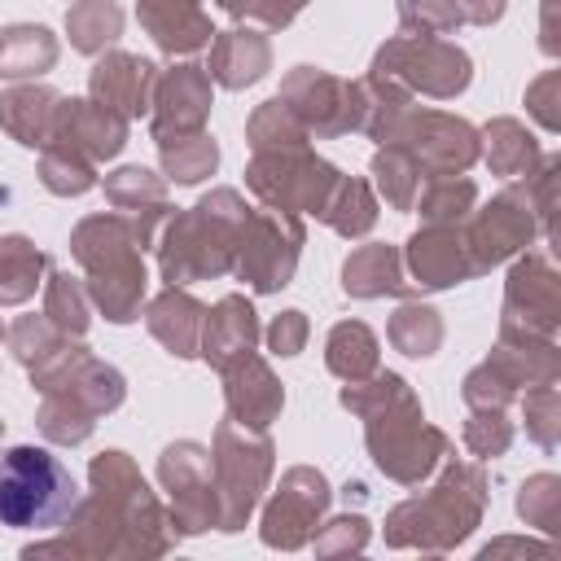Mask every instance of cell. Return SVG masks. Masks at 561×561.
<instances>
[{
    "label": "cell",
    "mask_w": 561,
    "mask_h": 561,
    "mask_svg": "<svg viewBox=\"0 0 561 561\" xmlns=\"http://www.w3.org/2000/svg\"><path fill=\"white\" fill-rule=\"evenodd\" d=\"M79 504L70 469L35 443L0 447V526L9 530H53Z\"/></svg>",
    "instance_id": "6da1fadb"
}]
</instances>
